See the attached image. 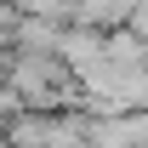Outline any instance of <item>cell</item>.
<instances>
[{"mask_svg": "<svg viewBox=\"0 0 148 148\" xmlns=\"http://www.w3.org/2000/svg\"><path fill=\"white\" fill-rule=\"evenodd\" d=\"M23 17H40V23H74L80 17V0H12Z\"/></svg>", "mask_w": 148, "mask_h": 148, "instance_id": "3957f363", "label": "cell"}, {"mask_svg": "<svg viewBox=\"0 0 148 148\" xmlns=\"http://www.w3.org/2000/svg\"><path fill=\"white\" fill-rule=\"evenodd\" d=\"M57 57L69 63V74H74V80H86V74H91L108 51H103V34H97V29L69 23V29H63V40H57Z\"/></svg>", "mask_w": 148, "mask_h": 148, "instance_id": "6da1fadb", "label": "cell"}, {"mask_svg": "<svg viewBox=\"0 0 148 148\" xmlns=\"http://www.w3.org/2000/svg\"><path fill=\"white\" fill-rule=\"evenodd\" d=\"M131 12H137V6H131V0H80V29H97V34H114V29H125L131 23Z\"/></svg>", "mask_w": 148, "mask_h": 148, "instance_id": "7a4b0ae2", "label": "cell"}]
</instances>
